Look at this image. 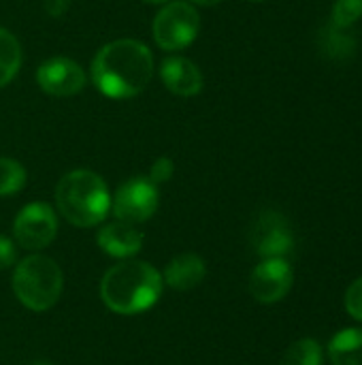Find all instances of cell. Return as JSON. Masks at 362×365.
<instances>
[{
	"label": "cell",
	"instance_id": "13",
	"mask_svg": "<svg viewBox=\"0 0 362 365\" xmlns=\"http://www.w3.org/2000/svg\"><path fill=\"white\" fill-rule=\"evenodd\" d=\"M205 276H207L205 261L194 252H186V255L175 257L166 265L162 274V282L175 291H190V289H196L205 280Z\"/></svg>",
	"mask_w": 362,
	"mask_h": 365
},
{
	"label": "cell",
	"instance_id": "5",
	"mask_svg": "<svg viewBox=\"0 0 362 365\" xmlns=\"http://www.w3.org/2000/svg\"><path fill=\"white\" fill-rule=\"evenodd\" d=\"M198 30L201 15L190 2L183 0L166 2L151 24L154 41L164 51H179L188 47L198 36Z\"/></svg>",
	"mask_w": 362,
	"mask_h": 365
},
{
	"label": "cell",
	"instance_id": "2",
	"mask_svg": "<svg viewBox=\"0 0 362 365\" xmlns=\"http://www.w3.org/2000/svg\"><path fill=\"white\" fill-rule=\"evenodd\" d=\"M162 274L137 259L122 261L113 265L100 280V299L102 304L122 317H134L147 312L158 304L162 295Z\"/></svg>",
	"mask_w": 362,
	"mask_h": 365
},
{
	"label": "cell",
	"instance_id": "9",
	"mask_svg": "<svg viewBox=\"0 0 362 365\" xmlns=\"http://www.w3.org/2000/svg\"><path fill=\"white\" fill-rule=\"evenodd\" d=\"M294 282V272L288 259H262L250 276V293L258 304L282 302Z\"/></svg>",
	"mask_w": 362,
	"mask_h": 365
},
{
	"label": "cell",
	"instance_id": "22",
	"mask_svg": "<svg viewBox=\"0 0 362 365\" xmlns=\"http://www.w3.org/2000/svg\"><path fill=\"white\" fill-rule=\"evenodd\" d=\"M43 6L51 17H62L70 9V0H43Z\"/></svg>",
	"mask_w": 362,
	"mask_h": 365
},
{
	"label": "cell",
	"instance_id": "11",
	"mask_svg": "<svg viewBox=\"0 0 362 365\" xmlns=\"http://www.w3.org/2000/svg\"><path fill=\"white\" fill-rule=\"evenodd\" d=\"M96 242H98V246H100V250L105 255H109L113 259H130L141 250L143 233L134 225L115 220V222L105 225L98 231Z\"/></svg>",
	"mask_w": 362,
	"mask_h": 365
},
{
	"label": "cell",
	"instance_id": "16",
	"mask_svg": "<svg viewBox=\"0 0 362 365\" xmlns=\"http://www.w3.org/2000/svg\"><path fill=\"white\" fill-rule=\"evenodd\" d=\"M322 346L312 338L294 342L282 357V365H322Z\"/></svg>",
	"mask_w": 362,
	"mask_h": 365
},
{
	"label": "cell",
	"instance_id": "26",
	"mask_svg": "<svg viewBox=\"0 0 362 365\" xmlns=\"http://www.w3.org/2000/svg\"><path fill=\"white\" fill-rule=\"evenodd\" d=\"M250 2H262V0H250Z\"/></svg>",
	"mask_w": 362,
	"mask_h": 365
},
{
	"label": "cell",
	"instance_id": "1",
	"mask_svg": "<svg viewBox=\"0 0 362 365\" xmlns=\"http://www.w3.org/2000/svg\"><path fill=\"white\" fill-rule=\"evenodd\" d=\"M154 77V56L137 38H117L98 49L92 60V81L109 98H132Z\"/></svg>",
	"mask_w": 362,
	"mask_h": 365
},
{
	"label": "cell",
	"instance_id": "23",
	"mask_svg": "<svg viewBox=\"0 0 362 365\" xmlns=\"http://www.w3.org/2000/svg\"><path fill=\"white\" fill-rule=\"evenodd\" d=\"M196 4H203V6H213V4H220L222 0H192Z\"/></svg>",
	"mask_w": 362,
	"mask_h": 365
},
{
	"label": "cell",
	"instance_id": "14",
	"mask_svg": "<svg viewBox=\"0 0 362 365\" xmlns=\"http://www.w3.org/2000/svg\"><path fill=\"white\" fill-rule=\"evenodd\" d=\"M333 365H362V329H344L329 344Z\"/></svg>",
	"mask_w": 362,
	"mask_h": 365
},
{
	"label": "cell",
	"instance_id": "18",
	"mask_svg": "<svg viewBox=\"0 0 362 365\" xmlns=\"http://www.w3.org/2000/svg\"><path fill=\"white\" fill-rule=\"evenodd\" d=\"M362 15V0H337L333 6V26L348 28Z\"/></svg>",
	"mask_w": 362,
	"mask_h": 365
},
{
	"label": "cell",
	"instance_id": "17",
	"mask_svg": "<svg viewBox=\"0 0 362 365\" xmlns=\"http://www.w3.org/2000/svg\"><path fill=\"white\" fill-rule=\"evenodd\" d=\"M26 186V169L13 158L0 156V197L19 192Z\"/></svg>",
	"mask_w": 362,
	"mask_h": 365
},
{
	"label": "cell",
	"instance_id": "3",
	"mask_svg": "<svg viewBox=\"0 0 362 365\" xmlns=\"http://www.w3.org/2000/svg\"><path fill=\"white\" fill-rule=\"evenodd\" d=\"M55 205L70 225L87 229L105 222L111 212V195L98 173L75 169L58 182Z\"/></svg>",
	"mask_w": 362,
	"mask_h": 365
},
{
	"label": "cell",
	"instance_id": "6",
	"mask_svg": "<svg viewBox=\"0 0 362 365\" xmlns=\"http://www.w3.org/2000/svg\"><path fill=\"white\" fill-rule=\"evenodd\" d=\"M58 235V216L45 201L28 203L13 222V237L23 250L38 252L47 248Z\"/></svg>",
	"mask_w": 362,
	"mask_h": 365
},
{
	"label": "cell",
	"instance_id": "10",
	"mask_svg": "<svg viewBox=\"0 0 362 365\" xmlns=\"http://www.w3.org/2000/svg\"><path fill=\"white\" fill-rule=\"evenodd\" d=\"M85 71L79 62L70 58H49L36 71V83L43 92L55 98H66L83 90L85 86Z\"/></svg>",
	"mask_w": 362,
	"mask_h": 365
},
{
	"label": "cell",
	"instance_id": "20",
	"mask_svg": "<svg viewBox=\"0 0 362 365\" xmlns=\"http://www.w3.org/2000/svg\"><path fill=\"white\" fill-rule=\"evenodd\" d=\"M173 160L171 158H166V156H162V158H158L154 165H151V171H149V180L158 186V184H162V182H169L171 180V175H173Z\"/></svg>",
	"mask_w": 362,
	"mask_h": 365
},
{
	"label": "cell",
	"instance_id": "8",
	"mask_svg": "<svg viewBox=\"0 0 362 365\" xmlns=\"http://www.w3.org/2000/svg\"><path fill=\"white\" fill-rule=\"evenodd\" d=\"M252 246L262 259H288L294 250L290 222L280 212H262L252 229Z\"/></svg>",
	"mask_w": 362,
	"mask_h": 365
},
{
	"label": "cell",
	"instance_id": "4",
	"mask_svg": "<svg viewBox=\"0 0 362 365\" xmlns=\"http://www.w3.org/2000/svg\"><path fill=\"white\" fill-rule=\"evenodd\" d=\"M64 276L60 265L45 255H30L15 265L13 293L21 306L32 312L53 308L62 295Z\"/></svg>",
	"mask_w": 362,
	"mask_h": 365
},
{
	"label": "cell",
	"instance_id": "25",
	"mask_svg": "<svg viewBox=\"0 0 362 365\" xmlns=\"http://www.w3.org/2000/svg\"><path fill=\"white\" fill-rule=\"evenodd\" d=\"M30 365H51V364H45V361H36V364H30Z\"/></svg>",
	"mask_w": 362,
	"mask_h": 365
},
{
	"label": "cell",
	"instance_id": "12",
	"mask_svg": "<svg viewBox=\"0 0 362 365\" xmlns=\"http://www.w3.org/2000/svg\"><path fill=\"white\" fill-rule=\"evenodd\" d=\"M160 77L166 90L177 96H194L203 90L201 68L192 60L181 56L166 58L160 66Z\"/></svg>",
	"mask_w": 362,
	"mask_h": 365
},
{
	"label": "cell",
	"instance_id": "15",
	"mask_svg": "<svg viewBox=\"0 0 362 365\" xmlns=\"http://www.w3.org/2000/svg\"><path fill=\"white\" fill-rule=\"evenodd\" d=\"M21 66V45L6 28H0V88L17 75Z\"/></svg>",
	"mask_w": 362,
	"mask_h": 365
},
{
	"label": "cell",
	"instance_id": "21",
	"mask_svg": "<svg viewBox=\"0 0 362 365\" xmlns=\"http://www.w3.org/2000/svg\"><path fill=\"white\" fill-rule=\"evenodd\" d=\"M15 261H17L15 244L6 235H0V269H6V267L15 265Z\"/></svg>",
	"mask_w": 362,
	"mask_h": 365
},
{
	"label": "cell",
	"instance_id": "7",
	"mask_svg": "<svg viewBox=\"0 0 362 365\" xmlns=\"http://www.w3.org/2000/svg\"><path fill=\"white\" fill-rule=\"evenodd\" d=\"M158 186L149 178H132L124 182L111 199V210L117 220L139 225L149 220L158 210Z\"/></svg>",
	"mask_w": 362,
	"mask_h": 365
},
{
	"label": "cell",
	"instance_id": "19",
	"mask_svg": "<svg viewBox=\"0 0 362 365\" xmlns=\"http://www.w3.org/2000/svg\"><path fill=\"white\" fill-rule=\"evenodd\" d=\"M346 310L356 321H362V278L350 284L346 293Z\"/></svg>",
	"mask_w": 362,
	"mask_h": 365
},
{
	"label": "cell",
	"instance_id": "24",
	"mask_svg": "<svg viewBox=\"0 0 362 365\" xmlns=\"http://www.w3.org/2000/svg\"><path fill=\"white\" fill-rule=\"evenodd\" d=\"M145 2H149V4H166L171 0H145Z\"/></svg>",
	"mask_w": 362,
	"mask_h": 365
}]
</instances>
